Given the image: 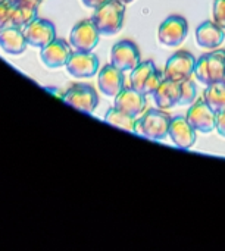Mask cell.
Returning <instances> with one entry per match:
<instances>
[{"label":"cell","instance_id":"obj_7","mask_svg":"<svg viewBox=\"0 0 225 251\" xmlns=\"http://www.w3.org/2000/svg\"><path fill=\"white\" fill-rule=\"evenodd\" d=\"M100 32L93 19H84L77 22L69 34L71 46L78 51H93L100 40Z\"/></svg>","mask_w":225,"mask_h":251},{"label":"cell","instance_id":"obj_25","mask_svg":"<svg viewBox=\"0 0 225 251\" xmlns=\"http://www.w3.org/2000/svg\"><path fill=\"white\" fill-rule=\"evenodd\" d=\"M214 22L225 29V0H215L212 6Z\"/></svg>","mask_w":225,"mask_h":251},{"label":"cell","instance_id":"obj_16","mask_svg":"<svg viewBox=\"0 0 225 251\" xmlns=\"http://www.w3.org/2000/svg\"><path fill=\"white\" fill-rule=\"evenodd\" d=\"M113 100H115L113 106L116 109L134 118H139L146 109V96L134 90L131 85L124 87L122 91Z\"/></svg>","mask_w":225,"mask_h":251},{"label":"cell","instance_id":"obj_24","mask_svg":"<svg viewBox=\"0 0 225 251\" xmlns=\"http://www.w3.org/2000/svg\"><path fill=\"white\" fill-rule=\"evenodd\" d=\"M15 0H0V28L9 25Z\"/></svg>","mask_w":225,"mask_h":251},{"label":"cell","instance_id":"obj_1","mask_svg":"<svg viewBox=\"0 0 225 251\" xmlns=\"http://www.w3.org/2000/svg\"><path fill=\"white\" fill-rule=\"evenodd\" d=\"M171 116L162 109H147L136 119L134 134L146 137L153 141H164L168 137Z\"/></svg>","mask_w":225,"mask_h":251},{"label":"cell","instance_id":"obj_3","mask_svg":"<svg viewBox=\"0 0 225 251\" xmlns=\"http://www.w3.org/2000/svg\"><path fill=\"white\" fill-rule=\"evenodd\" d=\"M125 4L119 0H109L94 10L91 19L102 35L111 37L121 31L124 25Z\"/></svg>","mask_w":225,"mask_h":251},{"label":"cell","instance_id":"obj_2","mask_svg":"<svg viewBox=\"0 0 225 251\" xmlns=\"http://www.w3.org/2000/svg\"><path fill=\"white\" fill-rule=\"evenodd\" d=\"M195 76L203 85L225 84V51L217 50L200 56L196 60Z\"/></svg>","mask_w":225,"mask_h":251},{"label":"cell","instance_id":"obj_14","mask_svg":"<svg viewBox=\"0 0 225 251\" xmlns=\"http://www.w3.org/2000/svg\"><path fill=\"white\" fill-rule=\"evenodd\" d=\"M97 85H99V90L106 97L115 99L125 87L124 85V72L121 69H118L116 66H113L112 63L105 65L99 71Z\"/></svg>","mask_w":225,"mask_h":251},{"label":"cell","instance_id":"obj_23","mask_svg":"<svg viewBox=\"0 0 225 251\" xmlns=\"http://www.w3.org/2000/svg\"><path fill=\"white\" fill-rule=\"evenodd\" d=\"M197 97V88L196 84L190 79H186L180 85V103L181 106H189L196 101Z\"/></svg>","mask_w":225,"mask_h":251},{"label":"cell","instance_id":"obj_15","mask_svg":"<svg viewBox=\"0 0 225 251\" xmlns=\"http://www.w3.org/2000/svg\"><path fill=\"white\" fill-rule=\"evenodd\" d=\"M168 137L178 149H190L196 143V129L187 121L186 116H175L171 118L169 132Z\"/></svg>","mask_w":225,"mask_h":251},{"label":"cell","instance_id":"obj_4","mask_svg":"<svg viewBox=\"0 0 225 251\" xmlns=\"http://www.w3.org/2000/svg\"><path fill=\"white\" fill-rule=\"evenodd\" d=\"M164 74H161L155 63L152 60H146V62H140L130 75V84L134 90H137L139 93L147 96H153V93L156 91V88L159 87V84L164 79Z\"/></svg>","mask_w":225,"mask_h":251},{"label":"cell","instance_id":"obj_11","mask_svg":"<svg viewBox=\"0 0 225 251\" xmlns=\"http://www.w3.org/2000/svg\"><path fill=\"white\" fill-rule=\"evenodd\" d=\"M24 34L28 46L41 49L56 38V28L53 22L43 18H35L24 28Z\"/></svg>","mask_w":225,"mask_h":251},{"label":"cell","instance_id":"obj_22","mask_svg":"<svg viewBox=\"0 0 225 251\" xmlns=\"http://www.w3.org/2000/svg\"><path fill=\"white\" fill-rule=\"evenodd\" d=\"M136 119L137 118L124 113L122 110L116 109L115 106L108 109V112L105 115V121L109 125H113L116 128H121V129H125L130 132H134V129H136Z\"/></svg>","mask_w":225,"mask_h":251},{"label":"cell","instance_id":"obj_6","mask_svg":"<svg viewBox=\"0 0 225 251\" xmlns=\"http://www.w3.org/2000/svg\"><path fill=\"white\" fill-rule=\"evenodd\" d=\"M62 100L66 104H69L84 113H93L99 104V96H97L96 90L88 84L71 85L63 93Z\"/></svg>","mask_w":225,"mask_h":251},{"label":"cell","instance_id":"obj_19","mask_svg":"<svg viewBox=\"0 0 225 251\" xmlns=\"http://www.w3.org/2000/svg\"><path fill=\"white\" fill-rule=\"evenodd\" d=\"M225 40L224 28L214 21H205L196 28V43L203 49H217Z\"/></svg>","mask_w":225,"mask_h":251},{"label":"cell","instance_id":"obj_13","mask_svg":"<svg viewBox=\"0 0 225 251\" xmlns=\"http://www.w3.org/2000/svg\"><path fill=\"white\" fill-rule=\"evenodd\" d=\"M71 53V47L63 38H55L47 46L40 49V60L49 69H59L66 66Z\"/></svg>","mask_w":225,"mask_h":251},{"label":"cell","instance_id":"obj_5","mask_svg":"<svg viewBox=\"0 0 225 251\" xmlns=\"http://www.w3.org/2000/svg\"><path fill=\"white\" fill-rule=\"evenodd\" d=\"M195 68L196 57L190 51L180 50L167 60L164 68V76L175 82H183L186 79H190L192 75H195Z\"/></svg>","mask_w":225,"mask_h":251},{"label":"cell","instance_id":"obj_21","mask_svg":"<svg viewBox=\"0 0 225 251\" xmlns=\"http://www.w3.org/2000/svg\"><path fill=\"white\" fill-rule=\"evenodd\" d=\"M203 100L209 104V107L215 112L225 110V84H212L208 85L203 93Z\"/></svg>","mask_w":225,"mask_h":251},{"label":"cell","instance_id":"obj_18","mask_svg":"<svg viewBox=\"0 0 225 251\" xmlns=\"http://www.w3.org/2000/svg\"><path fill=\"white\" fill-rule=\"evenodd\" d=\"M180 85L181 82H175L164 78L156 91L153 93V100L158 109L168 110L175 107L180 103Z\"/></svg>","mask_w":225,"mask_h":251},{"label":"cell","instance_id":"obj_12","mask_svg":"<svg viewBox=\"0 0 225 251\" xmlns=\"http://www.w3.org/2000/svg\"><path fill=\"white\" fill-rule=\"evenodd\" d=\"M186 118L192 124V126L196 129V132L209 134L212 129H215L217 113L209 107V104L203 99L195 101L190 106Z\"/></svg>","mask_w":225,"mask_h":251},{"label":"cell","instance_id":"obj_20","mask_svg":"<svg viewBox=\"0 0 225 251\" xmlns=\"http://www.w3.org/2000/svg\"><path fill=\"white\" fill-rule=\"evenodd\" d=\"M37 10H38V7H32V6H27V4H21V3L15 1L9 25H15V26H19L24 29L31 21H34L37 18Z\"/></svg>","mask_w":225,"mask_h":251},{"label":"cell","instance_id":"obj_17","mask_svg":"<svg viewBox=\"0 0 225 251\" xmlns=\"http://www.w3.org/2000/svg\"><path fill=\"white\" fill-rule=\"evenodd\" d=\"M27 38L24 29L15 25L0 28V49L12 56H19L27 50Z\"/></svg>","mask_w":225,"mask_h":251},{"label":"cell","instance_id":"obj_27","mask_svg":"<svg viewBox=\"0 0 225 251\" xmlns=\"http://www.w3.org/2000/svg\"><path fill=\"white\" fill-rule=\"evenodd\" d=\"M81 1H83V4H84L85 7L96 10V9H99L100 6H103L105 3H108L109 0H81Z\"/></svg>","mask_w":225,"mask_h":251},{"label":"cell","instance_id":"obj_29","mask_svg":"<svg viewBox=\"0 0 225 251\" xmlns=\"http://www.w3.org/2000/svg\"><path fill=\"white\" fill-rule=\"evenodd\" d=\"M119 1H122L124 4H130L131 1H134V0H119Z\"/></svg>","mask_w":225,"mask_h":251},{"label":"cell","instance_id":"obj_9","mask_svg":"<svg viewBox=\"0 0 225 251\" xmlns=\"http://www.w3.org/2000/svg\"><path fill=\"white\" fill-rule=\"evenodd\" d=\"M141 62L139 47L131 40H121L112 46L111 50V63L121 69L122 72L133 71Z\"/></svg>","mask_w":225,"mask_h":251},{"label":"cell","instance_id":"obj_26","mask_svg":"<svg viewBox=\"0 0 225 251\" xmlns=\"http://www.w3.org/2000/svg\"><path fill=\"white\" fill-rule=\"evenodd\" d=\"M215 128L220 132L221 137L225 138V110L217 113V121H215Z\"/></svg>","mask_w":225,"mask_h":251},{"label":"cell","instance_id":"obj_8","mask_svg":"<svg viewBox=\"0 0 225 251\" xmlns=\"http://www.w3.org/2000/svg\"><path fill=\"white\" fill-rule=\"evenodd\" d=\"M189 34V22L180 15L168 16L158 29V40L167 47L180 46Z\"/></svg>","mask_w":225,"mask_h":251},{"label":"cell","instance_id":"obj_10","mask_svg":"<svg viewBox=\"0 0 225 251\" xmlns=\"http://www.w3.org/2000/svg\"><path fill=\"white\" fill-rule=\"evenodd\" d=\"M66 72L74 78H91L99 72V59L93 51H72L68 63Z\"/></svg>","mask_w":225,"mask_h":251},{"label":"cell","instance_id":"obj_28","mask_svg":"<svg viewBox=\"0 0 225 251\" xmlns=\"http://www.w3.org/2000/svg\"><path fill=\"white\" fill-rule=\"evenodd\" d=\"M16 3H21V4H27V6H32V7H38L41 4L43 0H15Z\"/></svg>","mask_w":225,"mask_h":251}]
</instances>
